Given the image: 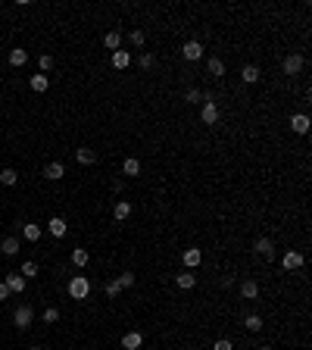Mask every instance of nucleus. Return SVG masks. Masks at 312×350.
Here are the masks:
<instances>
[{"mask_svg":"<svg viewBox=\"0 0 312 350\" xmlns=\"http://www.w3.org/2000/svg\"><path fill=\"white\" fill-rule=\"evenodd\" d=\"M184 100H188V103H203V91L188 88V91H184Z\"/></svg>","mask_w":312,"mask_h":350,"instance_id":"72a5a7b5","label":"nucleus"},{"mask_svg":"<svg viewBox=\"0 0 312 350\" xmlns=\"http://www.w3.org/2000/svg\"><path fill=\"white\" fill-rule=\"evenodd\" d=\"M256 294H259V285L253 282V278H244V282H240V297H244V300H256Z\"/></svg>","mask_w":312,"mask_h":350,"instance_id":"a211bd4d","label":"nucleus"},{"mask_svg":"<svg viewBox=\"0 0 312 350\" xmlns=\"http://www.w3.org/2000/svg\"><path fill=\"white\" fill-rule=\"evenodd\" d=\"M128 216H131V203H128V200H115V206H112V219H115V222H125Z\"/></svg>","mask_w":312,"mask_h":350,"instance_id":"dca6fc26","label":"nucleus"},{"mask_svg":"<svg viewBox=\"0 0 312 350\" xmlns=\"http://www.w3.org/2000/svg\"><path fill=\"white\" fill-rule=\"evenodd\" d=\"M212 350H234V344H231L228 338H218V341L212 344Z\"/></svg>","mask_w":312,"mask_h":350,"instance_id":"4c0bfd02","label":"nucleus"},{"mask_svg":"<svg viewBox=\"0 0 312 350\" xmlns=\"http://www.w3.org/2000/svg\"><path fill=\"white\" fill-rule=\"evenodd\" d=\"M22 238H25V241H38L41 238V225L38 222H25V225H22Z\"/></svg>","mask_w":312,"mask_h":350,"instance_id":"393cba45","label":"nucleus"},{"mask_svg":"<svg viewBox=\"0 0 312 350\" xmlns=\"http://www.w3.org/2000/svg\"><path fill=\"white\" fill-rule=\"evenodd\" d=\"M103 44H106V50H122V28H112L106 31V38H103Z\"/></svg>","mask_w":312,"mask_h":350,"instance_id":"ddd939ff","label":"nucleus"},{"mask_svg":"<svg viewBox=\"0 0 312 350\" xmlns=\"http://www.w3.org/2000/svg\"><path fill=\"white\" fill-rule=\"evenodd\" d=\"M137 66H141L144 72H150V69H156V56L153 53H141L137 56Z\"/></svg>","mask_w":312,"mask_h":350,"instance_id":"c756f323","label":"nucleus"},{"mask_svg":"<svg viewBox=\"0 0 312 350\" xmlns=\"http://www.w3.org/2000/svg\"><path fill=\"white\" fill-rule=\"evenodd\" d=\"M206 69H209V75H215V78L225 75V63L218 60V56H209V60H206Z\"/></svg>","mask_w":312,"mask_h":350,"instance_id":"b1692460","label":"nucleus"},{"mask_svg":"<svg viewBox=\"0 0 312 350\" xmlns=\"http://www.w3.org/2000/svg\"><path fill=\"white\" fill-rule=\"evenodd\" d=\"M181 260H184V269H191V272H194V269H197V266L203 263V250H200V247H188Z\"/></svg>","mask_w":312,"mask_h":350,"instance_id":"423d86ee","label":"nucleus"},{"mask_svg":"<svg viewBox=\"0 0 312 350\" xmlns=\"http://www.w3.org/2000/svg\"><path fill=\"white\" fill-rule=\"evenodd\" d=\"M38 69H41V75H47L50 69H53V56L50 53H41L38 56Z\"/></svg>","mask_w":312,"mask_h":350,"instance_id":"2f4dec72","label":"nucleus"},{"mask_svg":"<svg viewBox=\"0 0 312 350\" xmlns=\"http://www.w3.org/2000/svg\"><path fill=\"white\" fill-rule=\"evenodd\" d=\"M181 56H184V60H203V44L200 41H188V44H184V47H181Z\"/></svg>","mask_w":312,"mask_h":350,"instance_id":"0eeeda50","label":"nucleus"},{"mask_svg":"<svg viewBox=\"0 0 312 350\" xmlns=\"http://www.w3.org/2000/svg\"><path fill=\"white\" fill-rule=\"evenodd\" d=\"M122 188H125V181H122V178H112V191L122 194Z\"/></svg>","mask_w":312,"mask_h":350,"instance_id":"58836bf2","label":"nucleus"},{"mask_svg":"<svg viewBox=\"0 0 312 350\" xmlns=\"http://www.w3.org/2000/svg\"><path fill=\"white\" fill-rule=\"evenodd\" d=\"M75 160L82 163V166H94V163H97V150H91V147H78V150H75Z\"/></svg>","mask_w":312,"mask_h":350,"instance_id":"f3484780","label":"nucleus"},{"mask_svg":"<svg viewBox=\"0 0 312 350\" xmlns=\"http://www.w3.org/2000/svg\"><path fill=\"white\" fill-rule=\"evenodd\" d=\"M88 294H91L88 275H72V278H69V297H72V300H85Z\"/></svg>","mask_w":312,"mask_h":350,"instance_id":"f257e3e1","label":"nucleus"},{"mask_svg":"<svg viewBox=\"0 0 312 350\" xmlns=\"http://www.w3.org/2000/svg\"><path fill=\"white\" fill-rule=\"evenodd\" d=\"M253 253L262 256V260H272V256H275V241L272 238H256V241H253Z\"/></svg>","mask_w":312,"mask_h":350,"instance_id":"20e7f679","label":"nucleus"},{"mask_svg":"<svg viewBox=\"0 0 312 350\" xmlns=\"http://www.w3.org/2000/svg\"><path fill=\"white\" fill-rule=\"evenodd\" d=\"M0 253H3V256H16L19 253V238H13V235L3 238V241H0Z\"/></svg>","mask_w":312,"mask_h":350,"instance_id":"aec40b11","label":"nucleus"},{"mask_svg":"<svg viewBox=\"0 0 312 350\" xmlns=\"http://www.w3.org/2000/svg\"><path fill=\"white\" fill-rule=\"evenodd\" d=\"M122 294V288H119V282H115V278H112V282H106V297L109 300H115V297H119Z\"/></svg>","mask_w":312,"mask_h":350,"instance_id":"c9c22d12","label":"nucleus"},{"mask_svg":"<svg viewBox=\"0 0 312 350\" xmlns=\"http://www.w3.org/2000/svg\"><path fill=\"white\" fill-rule=\"evenodd\" d=\"M3 285L9 288V294H22V291H25V285H28V282H25V278H22L19 272H9V275L3 278Z\"/></svg>","mask_w":312,"mask_h":350,"instance_id":"6e6552de","label":"nucleus"},{"mask_svg":"<svg viewBox=\"0 0 312 350\" xmlns=\"http://www.w3.org/2000/svg\"><path fill=\"white\" fill-rule=\"evenodd\" d=\"M259 350H272V347H269V344H265V347H259Z\"/></svg>","mask_w":312,"mask_h":350,"instance_id":"79ce46f5","label":"nucleus"},{"mask_svg":"<svg viewBox=\"0 0 312 350\" xmlns=\"http://www.w3.org/2000/svg\"><path fill=\"white\" fill-rule=\"evenodd\" d=\"M115 282H119V288H131V285H134V272H122Z\"/></svg>","mask_w":312,"mask_h":350,"instance_id":"e433bc0d","label":"nucleus"},{"mask_svg":"<svg viewBox=\"0 0 312 350\" xmlns=\"http://www.w3.org/2000/svg\"><path fill=\"white\" fill-rule=\"evenodd\" d=\"M47 231H50L53 238H66V231H69V222H66L63 216H53L50 222H47Z\"/></svg>","mask_w":312,"mask_h":350,"instance_id":"9d476101","label":"nucleus"},{"mask_svg":"<svg viewBox=\"0 0 312 350\" xmlns=\"http://www.w3.org/2000/svg\"><path fill=\"white\" fill-rule=\"evenodd\" d=\"M137 347H144V335L141 332H128L122 338V350H137Z\"/></svg>","mask_w":312,"mask_h":350,"instance_id":"2eb2a0df","label":"nucleus"},{"mask_svg":"<svg viewBox=\"0 0 312 350\" xmlns=\"http://www.w3.org/2000/svg\"><path fill=\"white\" fill-rule=\"evenodd\" d=\"M244 329H247V332H262V316H259V313H250V316H244Z\"/></svg>","mask_w":312,"mask_h":350,"instance_id":"a878e982","label":"nucleus"},{"mask_svg":"<svg viewBox=\"0 0 312 350\" xmlns=\"http://www.w3.org/2000/svg\"><path fill=\"white\" fill-rule=\"evenodd\" d=\"M44 322H47V325L60 322V310H56V307H47V310H44Z\"/></svg>","mask_w":312,"mask_h":350,"instance_id":"f704fd0d","label":"nucleus"},{"mask_svg":"<svg viewBox=\"0 0 312 350\" xmlns=\"http://www.w3.org/2000/svg\"><path fill=\"white\" fill-rule=\"evenodd\" d=\"M240 78H244L247 85H256V81H259V69L250 63V66H244V69H240Z\"/></svg>","mask_w":312,"mask_h":350,"instance_id":"bb28decb","label":"nucleus"},{"mask_svg":"<svg viewBox=\"0 0 312 350\" xmlns=\"http://www.w3.org/2000/svg\"><path fill=\"white\" fill-rule=\"evenodd\" d=\"M31 319H34V310L28 307V303H22V307L13 313V322H16L19 332H28V329H31Z\"/></svg>","mask_w":312,"mask_h":350,"instance_id":"7ed1b4c3","label":"nucleus"},{"mask_svg":"<svg viewBox=\"0 0 312 350\" xmlns=\"http://www.w3.org/2000/svg\"><path fill=\"white\" fill-rule=\"evenodd\" d=\"M303 263H306V256L300 253V250H287L284 256H281V266L287 272H294V269H303Z\"/></svg>","mask_w":312,"mask_h":350,"instance_id":"39448f33","label":"nucleus"},{"mask_svg":"<svg viewBox=\"0 0 312 350\" xmlns=\"http://www.w3.org/2000/svg\"><path fill=\"white\" fill-rule=\"evenodd\" d=\"M50 88V75H31V91H38V94H44V91Z\"/></svg>","mask_w":312,"mask_h":350,"instance_id":"5701e85b","label":"nucleus"},{"mask_svg":"<svg viewBox=\"0 0 312 350\" xmlns=\"http://www.w3.org/2000/svg\"><path fill=\"white\" fill-rule=\"evenodd\" d=\"M6 297H9V288H6L3 282H0V300H6Z\"/></svg>","mask_w":312,"mask_h":350,"instance_id":"a19ab883","label":"nucleus"},{"mask_svg":"<svg viewBox=\"0 0 312 350\" xmlns=\"http://www.w3.org/2000/svg\"><path fill=\"white\" fill-rule=\"evenodd\" d=\"M63 175H66L63 163H47V166H44V178H47V181H60Z\"/></svg>","mask_w":312,"mask_h":350,"instance_id":"9b49d317","label":"nucleus"},{"mask_svg":"<svg viewBox=\"0 0 312 350\" xmlns=\"http://www.w3.org/2000/svg\"><path fill=\"white\" fill-rule=\"evenodd\" d=\"M175 285H178L181 291H191L194 285H197V275H194L191 269H184V272H178V275H175Z\"/></svg>","mask_w":312,"mask_h":350,"instance_id":"4468645a","label":"nucleus"},{"mask_svg":"<svg viewBox=\"0 0 312 350\" xmlns=\"http://www.w3.org/2000/svg\"><path fill=\"white\" fill-rule=\"evenodd\" d=\"M291 128H294L297 135H306V132H309V116H306V113L291 116Z\"/></svg>","mask_w":312,"mask_h":350,"instance_id":"6ab92c4d","label":"nucleus"},{"mask_svg":"<svg viewBox=\"0 0 312 350\" xmlns=\"http://www.w3.org/2000/svg\"><path fill=\"white\" fill-rule=\"evenodd\" d=\"M215 100H218V97L212 94V91H203V103H215Z\"/></svg>","mask_w":312,"mask_h":350,"instance_id":"ea45409f","label":"nucleus"},{"mask_svg":"<svg viewBox=\"0 0 312 350\" xmlns=\"http://www.w3.org/2000/svg\"><path fill=\"white\" fill-rule=\"evenodd\" d=\"M28 63V50H22V47H13V50H9V66H25Z\"/></svg>","mask_w":312,"mask_h":350,"instance_id":"4be33fe9","label":"nucleus"},{"mask_svg":"<svg viewBox=\"0 0 312 350\" xmlns=\"http://www.w3.org/2000/svg\"><path fill=\"white\" fill-rule=\"evenodd\" d=\"M128 41L134 44V47H144V41H147V31H144V28H134V31L128 34Z\"/></svg>","mask_w":312,"mask_h":350,"instance_id":"473e14b6","label":"nucleus"},{"mask_svg":"<svg viewBox=\"0 0 312 350\" xmlns=\"http://www.w3.org/2000/svg\"><path fill=\"white\" fill-rule=\"evenodd\" d=\"M122 175H128V178H134V175H141V160L128 157V160L122 163Z\"/></svg>","mask_w":312,"mask_h":350,"instance_id":"412c9836","label":"nucleus"},{"mask_svg":"<svg viewBox=\"0 0 312 350\" xmlns=\"http://www.w3.org/2000/svg\"><path fill=\"white\" fill-rule=\"evenodd\" d=\"M19 275H22V278H25V282H28V278H34V275H38V263H34V260H28V263H22V269H19Z\"/></svg>","mask_w":312,"mask_h":350,"instance_id":"7c9ffc66","label":"nucleus"},{"mask_svg":"<svg viewBox=\"0 0 312 350\" xmlns=\"http://www.w3.org/2000/svg\"><path fill=\"white\" fill-rule=\"evenodd\" d=\"M303 66H306V56H303V53H287V56H284V63H281L284 75H291V78L303 72Z\"/></svg>","mask_w":312,"mask_h":350,"instance_id":"f03ea898","label":"nucleus"},{"mask_svg":"<svg viewBox=\"0 0 312 350\" xmlns=\"http://www.w3.org/2000/svg\"><path fill=\"white\" fill-rule=\"evenodd\" d=\"M0 181H3L6 188H13V184H19V172L16 169H3L0 172Z\"/></svg>","mask_w":312,"mask_h":350,"instance_id":"c85d7f7f","label":"nucleus"},{"mask_svg":"<svg viewBox=\"0 0 312 350\" xmlns=\"http://www.w3.org/2000/svg\"><path fill=\"white\" fill-rule=\"evenodd\" d=\"M88 260H91V253H88L85 247H75V250H72V263L78 266V269H82V266H88Z\"/></svg>","mask_w":312,"mask_h":350,"instance_id":"cd10ccee","label":"nucleus"},{"mask_svg":"<svg viewBox=\"0 0 312 350\" xmlns=\"http://www.w3.org/2000/svg\"><path fill=\"white\" fill-rule=\"evenodd\" d=\"M109 63H112V69H119V72H122V69L131 66V53H128V50H115V53L109 56Z\"/></svg>","mask_w":312,"mask_h":350,"instance_id":"f8f14e48","label":"nucleus"},{"mask_svg":"<svg viewBox=\"0 0 312 350\" xmlns=\"http://www.w3.org/2000/svg\"><path fill=\"white\" fill-rule=\"evenodd\" d=\"M31 350H44V347H31Z\"/></svg>","mask_w":312,"mask_h":350,"instance_id":"37998d69","label":"nucleus"},{"mask_svg":"<svg viewBox=\"0 0 312 350\" xmlns=\"http://www.w3.org/2000/svg\"><path fill=\"white\" fill-rule=\"evenodd\" d=\"M200 119H203V125H215L218 122V103H203V107H200Z\"/></svg>","mask_w":312,"mask_h":350,"instance_id":"1a4fd4ad","label":"nucleus"}]
</instances>
